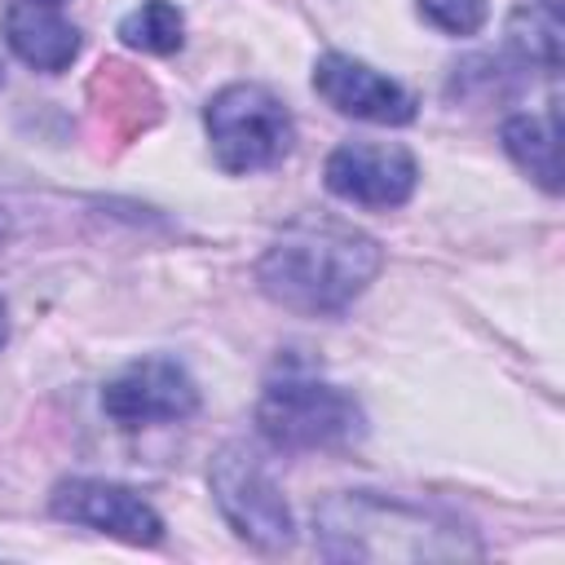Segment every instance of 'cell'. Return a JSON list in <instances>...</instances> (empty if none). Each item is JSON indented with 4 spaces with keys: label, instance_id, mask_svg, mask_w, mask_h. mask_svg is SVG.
Wrapping results in <instances>:
<instances>
[{
    "label": "cell",
    "instance_id": "obj_12",
    "mask_svg": "<svg viewBox=\"0 0 565 565\" xmlns=\"http://www.w3.org/2000/svg\"><path fill=\"white\" fill-rule=\"evenodd\" d=\"M508 44L525 62H539V66L556 71L561 66V9H556V0H530V4L512 9Z\"/></svg>",
    "mask_w": 565,
    "mask_h": 565
},
{
    "label": "cell",
    "instance_id": "obj_13",
    "mask_svg": "<svg viewBox=\"0 0 565 565\" xmlns=\"http://www.w3.org/2000/svg\"><path fill=\"white\" fill-rule=\"evenodd\" d=\"M119 40L141 53H177L185 40V18L172 0H146L119 22Z\"/></svg>",
    "mask_w": 565,
    "mask_h": 565
},
{
    "label": "cell",
    "instance_id": "obj_1",
    "mask_svg": "<svg viewBox=\"0 0 565 565\" xmlns=\"http://www.w3.org/2000/svg\"><path fill=\"white\" fill-rule=\"evenodd\" d=\"M380 260L384 252L371 234L331 216H300L265 247L256 282L274 305L305 318H327L349 309L371 287Z\"/></svg>",
    "mask_w": 565,
    "mask_h": 565
},
{
    "label": "cell",
    "instance_id": "obj_15",
    "mask_svg": "<svg viewBox=\"0 0 565 565\" xmlns=\"http://www.w3.org/2000/svg\"><path fill=\"white\" fill-rule=\"evenodd\" d=\"M9 340V309H4V300H0V344Z\"/></svg>",
    "mask_w": 565,
    "mask_h": 565
},
{
    "label": "cell",
    "instance_id": "obj_11",
    "mask_svg": "<svg viewBox=\"0 0 565 565\" xmlns=\"http://www.w3.org/2000/svg\"><path fill=\"white\" fill-rule=\"evenodd\" d=\"M503 150L516 159L521 172H530L547 194L561 190V146H556V110L547 119L539 115H512L503 124Z\"/></svg>",
    "mask_w": 565,
    "mask_h": 565
},
{
    "label": "cell",
    "instance_id": "obj_2",
    "mask_svg": "<svg viewBox=\"0 0 565 565\" xmlns=\"http://www.w3.org/2000/svg\"><path fill=\"white\" fill-rule=\"evenodd\" d=\"M318 543L331 561H455L481 556L472 530L437 508L353 490L318 508Z\"/></svg>",
    "mask_w": 565,
    "mask_h": 565
},
{
    "label": "cell",
    "instance_id": "obj_14",
    "mask_svg": "<svg viewBox=\"0 0 565 565\" xmlns=\"http://www.w3.org/2000/svg\"><path fill=\"white\" fill-rule=\"evenodd\" d=\"M419 13L446 35H477L490 18V0H419Z\"/></svg>",
    "mask_w": 565,
    "mask_h": 565
},
{
    "label": "cell",
    "instance_id": "obj_4",
    "mask_svg": "<svg viewBox=\"0 0 565 565\" xmlns=\"http://www.w3.org/2000/svg\"><path fill=\"white\" fill-rule=\"evenodd\" d=\"M212 154L225 172L247 177L278 168L296 146V119L265 84H230L203 106Z\"/></svg>",
    "mask_w": 565,
    "mask_h": 565
},
{
    "label": "cell",
    "instance_id": "obj_9",
    "mask_svg": "<svg viewBox=\"0 0 565 565\" xmlns=\"http://www.w3.org/2000/svg\"><path fill=\"white\" fill-rule=\"evenodd\" d=\"M313 88L318 97L353 119L366 124H411L415 119V93H406L397 79H388L384 71L349 57V53H322L313 66Z\"/></svg>",
    "mask_w": 565,
    "mask_h": 565
},
{
    "label": "cell",
    "instance_id": "obj_7",
    "mask_svg": "<svg viewBox=\"0 0 565 565\" xmlns=\"http://www.w3.org/2000/svg\"><path fill=\"white\" fill-rule=\"evenodd\" d=\"M322 181L353 207H402L415 194L419 168L406 146L393 141H340L327 154Z\"/></svg>",
    "mask_w": 565,
    "mask_h": 565
},
{
    "label": "cell",
    "instance_id": "obj_3",
    "mask_svg": "<svg viewBox=\"0 0 565 565\" xmlns=\"http://www.w3.org/2000/svg\"><path fill=\"white\" fill-rule=\"evenodd\" d=\"M256 424L278 450H340L362 437V406L300 362H282L256 402Z\"/></svg>",
    "mask_w": 565,
    "mask_h": 565
},
{
    "label": "cell",
    "instance_id": "obj_8",
    "mask_svg": "<svg viewBox=\"0 0 565 565\" xmlns=\"http://www.w3.org/2000/svg\"><path fill=\"white\" fill-rule=\"evenodd\" d=\"M49 508L57 521H71V525H88V530H102L110 539H124V543H137V547H150L163 539V521L159 512L128 486H115V481H97V477H71L62 481L53 494H49Z\"/></svg>",
    "mask_w": 565,
    "mask_h": 565
},
{
    "label": "cell",
    "instance_id": "obj_16",
    "mask_svg": "<svg viewBox=\"0 0 565 565\" xmlns=\"http://www.w3.org/2000/svg\"><path fill=\"white\" fill-rule=\"evenodd\" d=\"M35 4H62V0H35Z\"/></svg>",
    "mask_w": 565,
    "mask_h": 565
},
{
    "label": "cell",
    "instance_id": "obj_5",
    "mask_svg": "<svg viewBox=\"0 0 565 565\" xmlns=\"http://www.w3.org/2000/svg\"><path fill=\"white\" fill-rule=\"evenodd\" d=\"M216 508L225 512V521L234 525L238 539H247L260 552H287L296 539V521L291 508L278 490V481L269 477V468L247 450V446H221L212 468H207Z\"/></svg>",
    "mask_w": 565,
    "mask_h": 565
},
{
    "label": "cell",
    "instance_id": "obj_6",
    "mask_svg": "<svg viewBox=\"0 0 565 565\" xmlns=\"http://www.w3.org/2000/svg\"><path fill=\"white\" fill-rule=\"evenodd\" d=\"M102 411L119 428L177 424L199 411V388L190 371L172 358H137L119 366L102 388Z\"/></svg>",
    "mask_w": 565,
    "mask_h": 565
},
{
    "label": "cell",
    "instance_id": "obj_10",
    "mask_svg": "<svg viewBox=\"0 0 565 565\" xmlns=\"http://www.w3.org/2000/svg\"><path fill=\"white\" fill-rule=\"evenodd\" d=\"M4 26V44L35 71L57 75L79 57V31L53 9V4H35V0H13L0 13Z\"/></svg>",
    "mask_w": 565,
    "mask_h": 565
}]
</instances>
